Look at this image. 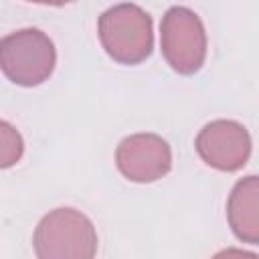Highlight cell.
<instances>
[{
	"instance_id": "obj_1",
	"label": "cell",
	"mask_w": 259,
	"mask_h": 259,
	"mask_svg": "<svg viewBox=\"0 0 259 259\" xmlns=\"http://www.w3.org/2000/svg\"><path fill=\"white\" fill-rule=\"evenodd\" d=\"M97 34L107 57L119 65H140L154 49L152 16L132 2L107 8L97 20Z\"/></svg>"
},
{
	"instance_id": "obj_2",
	"label": "cell",
	"mask_w": 259,
	"mask_h": 259,
	"mask_svg": "<svg viewBox=\"0 0 259 259\" xmlns=\"http://www.w3.org/2000/svg\"><path fill=\"white\" fill-rule=\"evenodd\" d=\"M32 247L38 259H91L97 253V231L87 214L61 206L38 221Z\"/></svg>"
},
{
	"instance_id": "obj_3",
	"label": "cell",
	"mask_w": 259,
	"mask_h": 259,
	"mask_svg": "<svg viewBox=\"0 0 259 259\" xmlns=\"http://www.w3.org/2000/svg\"><path fill=\"white\" fill-rule=\"evenodd\" d=\"M57 65V51L47 32L20 28L0 38V71L18 87L45 83Z\"/></svg>"
},
{
	"instance_id": "obj_4",
	"label": "cell",
	"mask_w": 259,
	"mask_h": 259,
	"mask_svg": "<svg viewBox=\"0 0 259 259\" xmlns=\"http://www.w3.org/2000/svg\"><path fill=\"white\" fill-rule=\"evenodd\" d=\"M206 32L198 14L186 6H172L160 22L162 57L178 75H194L206 59Z\"/></svg>"
},
{
	"instance_id": "obj_5",
	"label": "cell",
	"mask_w": 259,
	"mask_h": 259,
	"mask_svg": "<svg viewBox=\"0 0 259 259\" xmlns=\"http://www.w3.org/2000/svg\"><path fill=\"white\" fill-rule=\"evenodd\" d=\"M194 148L210 168L235 172L241 170L251 156V136L239 121L214 119L198 132Z\"/></svg>"
},
{
	"instance_id": "obj_6",
	"label": "cell",
	"mask_w": 259,
	"mask_h": 259,
	"mask_svg": "<svg viewBox=\"0 0 259 259\" xmlns=\"http://www.w3.org/2000/svg\"><path fill=\"white\" fill-rule=\"evenodd\" d=\"M117 170L132 182L148 184L164 178L172 168V150L158 134H132L115 150Z\"/></svg>"
},
{
	"instance_id": "obj_7",
	"label": "cell",
	"mask_w": 259,
	"mask_h": 259,
	"mask_svg": "<svg viewBox=\"0 0 259 259\" xmlns=\"http://www.w3.org/2000/svg\"><path fill=\"white\" fill-rule=\"evenodd\" d=\"M227 221L233 235L247 245L259 243V178H241L227 200Z\"/></svg>"
},
{
	"instance_id": "obj_8",
	"label": "cell",
	"mask_w": 259,
	"mask_h": 259,
	"mask_svg": "<svg viewBox=\"0 0 259 259\" xmlns=\"http://www.w3.org/2000/svg\"><path fill=\"white\" fill-rule=\"evenodd\" d=\"M22 154H24V140L20 132L12 123L0 119V170L16 166Z\"/></svg>"
},
{
	"instance_id": "obj_9",
	"label": "cell",
	"mask_w": 259,
	"mask_h": 259,
	"mask_svg": "<svg viewBox=\"0 0 259 259\" xmlns=\"http://www.w3.org/2000/svg\"><path fill=\"white\" fill-rule=\"evenodd\" d=\"M26 2H34V4H47V6H65V4H71L73 0H26Z\"/></svg>"
}]
</instances>
